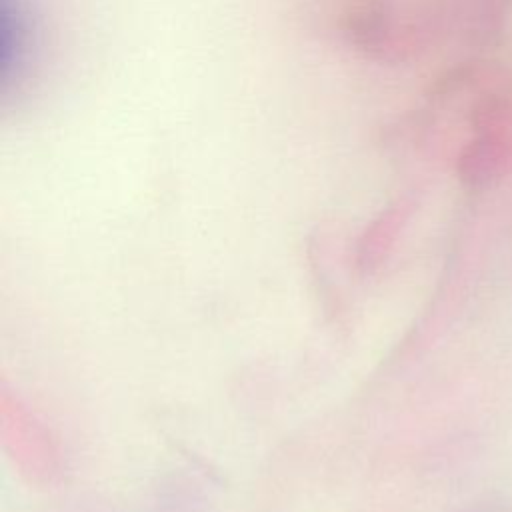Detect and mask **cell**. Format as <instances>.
<instances>
[{
    "instance_id": "7a4b0ae2",
    "label": "cell",
    "mask_w": 512,
    "mask_h": 512,
    "mask_svg": "<svg viewBox=\"0 0 512 512\" xmlns=\"http://www.w3.org/2000/svg\"><path fill=\"white\" fill-rule=\"evenodd\" d=\"M398 228V214H386L380 220H374L364 234L358 240L356 246V268L362 274H372L376 272L382 262L386 260L392 244H394V234Z\"/></svg>"
},
{
    "instance_id": "6da1fadb",
    "label": "cell",
    "mask_w": 512,
    "mask_h": 512,
    "mask_svg": "<svg viewBox=\"0 0 512 512\" xmlns=\"http://www.w3.org/2000/svg\"><path fill=\"white\" fill-rule=\"evenodd\" d=\"M0 434L14 468L30 484L50 486L60 478V452L50 430L6 388L0 392Z\"/></svg>"
}]
</instances>
